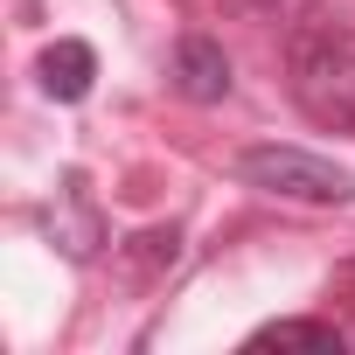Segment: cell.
<instances>
[{
    "label": "cell",
    "mask_w": 355,
    "mask_h": 355,
    "mask_svg": "<svg viewBox=\"0 0 355 355\" xmlns=\"http://www.w3.org/2000/svg\"><path fill=\"white\" fill-rule=\"evenodd\" d=\"M237 174L265 196H286V202H355V174L306 153V146H244Z\"/></svg>",
    "instance_id": "cell-1"
},
{
    "label": "cell",
    "mask_w": 355,
    "mask_h": 355,
    "mask_svg": "<svg viewBox=\"0 0 355 355\" xmlns=\"http://www.w3.org/2000/svg\"><path fill=\"white\" fill-rule=\"evenodd\" d=\"M174 84H182V98H196V105H216V98L230 91V56H223V42L189 35L182 49H174Z\"/></svg>",
    "instance_id": "cell-2"
},
{
    "label": "cell",
    "mask_w": 355,
    "mask_h": 355,
    "mask_svg": "<svg viewBox=\"0 0 355 355\" xmlns=\"http://www.w3.org/2000/svg\"><path fill=\"white\" fill-rule=\"evenodd\" d=\"M49 230H56V244H63L70 258H91V251L105 244V223H98V209H91V196H84V174H63L56 209H49Z\"/></svg>",
    "instance_id": "cell-3"
},
{
    "label": "cell",
    "mask_w": 355,
    "mask_h": 355,
    "mask_svg": "<svg viewBox=\"0 0 355 355\" xmlns=\"http://www.w3.org/2000/svg\"><path fill=\"white\" fill-rule=\"evenodd\" d=\"M35 77H42V91L56 105H77L91 91V77H98V56H91V42H56V49H42Z\"/></svg>",
    "instance_id": "cell-4"
},
{
    "label": "cell",
    "mask_w": 355,
    "mask_h": 355,
    "mask_svg": "<svg viewBox=\"0 0 355 355\" xmlns=\"http://www.w3.org/2000/svg\"><path fill=\"white\" fill-rule=\"evenodd\" d=\"M251 348H341V327L327 320H272L251 334Z\"/></svg>",
    "instance_id": "cell-5"
}]
</instances>
